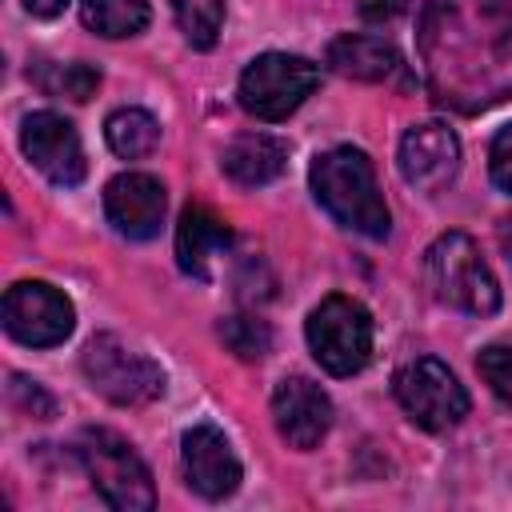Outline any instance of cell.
Here are the masks:
<instances>
[{
  "label": "cell",
  "instance_id": "obj_1",
  "mask_svg": "<svg viewBox=\"0 0 512 512\" xmlns=\"http://www.w3.org/2000/svg\"><path fill=\"white\" fill-rule=\"evenodd\" d=\"M416 44L440 108L476 116L512 96V0H424Z\"/></svg>",
  "mask_w": 512,
  "mask_h": 512
},
{
  "label": "cell",
  "instance_id": "obj_2",
  "mask_svg": "<svg viewBox=\"0 0 512 512\" xmlns=\"http://www.w3.org/2000/svg\"><path fill=\"white\" fill-rule=\"evenodd\" d=\"M308 188L336 224L368 240H384L392 232V212L376 184V168L360 148L340 144V148L320 152L308 168Z\"/></svg>",
  "mask_w": 512,
  "mask_h": 512
},
{
  "label": "cell",
  "instance_id": "obj_3",
  "mask_svg": "<svg viewBox=\"0 0 512 512\" xmlns=\"http://www.w3.org/2000/svg\"><path fill=\"white\" fill-rule=\"evenodd\" d=\"M424 280L432 296L468 316H492L500 308V284L468 232H440L424 252Z\"/></svg>",
  "mask_w": 512,
  "mask_h": 512
},
{
  "label": "cell",
  "instance_id": "obj_4",
  "mask_svg": "<svg viewBox=\"0 0 512 512\" xmlns=\"http://www.w3.org/2000/svg\"><path fill=\"white\" fill-rule=\"evenodd\" d=\"M72 452L84 464L92 488L104 496L108 508H116V512H148L156 504L152 472L120 432H112V428H80V436L72 440Z\"/></svg>",
  "mask_w": 512,
  "mask_h": 512
},
{
  "label": "cell",
  "instance_id": "obj_5",
  "mask_svg": "<svg viewBox=\"0 0 512 512\" xmlns=\"http://www.w3.org/2000/svg\"><path fill=\"white\" fill-rule=\"evenodd\" d=\"M320 84V68L296 52H260L240 72V108L264 124L288 120Z\"/></svg>",
  "mask_w": 512,
  "mask_h": 512
},
{
  "label": "cell",
  "instance_id": "obj_6",
  "mask_svg": "<svg viewBox=\"0 0 512 512\" xmlns=\"http://www.w3.org/2000/svg\"><path fill=\"white\" fill-rule=\"evenodd\" d=\"M308 348L316 364L332 376H352L368 364L372 356V316L360 300L352 296H324L304 324Z\"/></svg>",
  "mask_w": 512,
  "mask_h": 512
},
{
  "label": "cell",
  "instance_id": "obj_7",
  "mask_svg": "<svg viewBox=\"0 0 512 512\" xmlns=\"http://www.w3.org/2000/svg\"><path fill=\"white\" fill-rule=\"evenodd\" d=\"M80 368H84L92 392H100L104 400H112L120 408H140V404H152L156 396H164L160 364L148 360L144 352L128 348L112 332H100L84 344Z\"/></svg>",
  "mask_w": 512,
  "mask_h": 512
},
{
  "label": "cell",
  "instance_id": "obj_8",
  "mask_svg": "<svg viewBox=\"0 0 512 512\" xmlns=\"http://www.w3.org/2000/svg\"><path fill=\"white\" fill-rule=\"evenodd\" d=\"M392 396L408 412L412 424L428 432L456 428L468 416V392L456 372L436 356H412L392 376Z\"/></svg>",
  "mask_w": 512,
  "mask_h": 512
},
{
  "label": "cell",
  "instance_id": "obj_9",
  "mask_svg": "<svg viewBox=\"0 0 512 512\" xmlns=\"http://www.w3.org/2000/svg\"><path fill=\"white\" fill-rule=\"evenodd\" d=\"M0 316H4V332L28 348H56L76 328L72 300L44 280H16L4 292Z\"/></svg>",
  "mask_w": 512,
  "mask_h": 512
},
{
  "label": "cell",
  "instance_id": "obj_10",
  "mask_svg": "<svg viewBox=\"0 0 512 512\" xmlns=\"http://www.w3.org/2000/svg\"><path fill=\"white\" fill-rule=\"evenodd\" d=\"M20 148L24 156L60 188H76L88 176V156L80 144V132L60 112H32L20 124Z\"/></svg>",
  "mask_w": 512,
  "mask_h": 512
},
{
  "label": "cell",
  "instance_id": "obj_11",
  "mask_svg": "<svg viewBox=\"0 0 512 512\" xmlns=\"http://www.w3.org/2000/svg\"><path fill=\"white\" fill-rule=\"evenodd\" d=\"M396 164L416 192H444L460 172V136L440 120H420L400 136Z\"/></svg>",
  "mask_w": 512,
  "mask_h": 512
},
{
  "label": "cell",
  "instance_id": "obj_12",
  "mask_svg": "<svg viewBox=\"0 0 512 512\" xmlns=\"http://www.w3.org/2000/svg\"><path fill=\"white\" fill-rule=\"evenodd\" d=\"M272 420L288 448L312 452L332 428V400L328 392L308 376H284L272 388Z\"/></svg>",
  "mask_w": 512,
  "mask_h": 512
},
{
  "label": "cell",
  "instance_id": "obj_13",
  "mask_svg": "<svg viewBox=\"0 0 512 512\" xmlns=\"http://www.w3.org/2000/svg\"><path fill=\"white\" fill-rule=\"evenodd\" d=\"M180 464H184V480L192 492H200L204 500H224L240 488V460L228 444V436L216 424H192L180 436Z\"/></svg>",
  "mask_w": 512,
  "mask_h": 512
},
{
  "label": "cell",
  "instance_id": "obj_14",
  "mask_svg": "<svg viewBox=\"0 0 512 512\" xmlns=\"http://www.w3.org/2000/svg\"><path fill=\"white\" fill-rule=\"evenodd\" d=\"M168 192L152 172H120L104 188V216L128 240H152L164 224Z\"/></svg>",
  "mask_w": 512,
  "mask_h": 512
},
{
  "label": "cell",
  "instance_id": "obj_15",
  "mask_svg": "<svg viewBox=\"0 0 512 512\" xmlns=\"http://www.w3.org/2000/svg\"><path fill=\"white\" fill-rule=\"evenodd\" d=\"M328 68L336 76L348 80H364V84H408V64L400 56V48L384 36H368V32H340L328 52H324Z\"/></svg>",
  "mask_w": 512,
  "mask_h": 512
},
{
  "label": "cell",
  "instance_id": "obj_16",
  "mask_svg": "<svg viewBox=\"0 0 512 512\" xmlns=\"http://www.w3.org/2000/svg\"><path fill=\"white\" fill-rule=\"evenodd\" d=\"M232 248V228L220 212H212L208 204H188L180 212V224H176V260L188 276L196 280H208L216 260Z\"/></svg>",
  "mask_w": 512,
  "mask_h": 512
},
{
  "label": "cell",
  "instance_id": "obj_17",
  "mask_svg": "<svg viewBox=\"0 0 512 512\" xmlns=\"http://www.w3.org/2000/svg\"><path fill=\"white\" fill-rule=\"evenodd\" d=\"M288 164V144L272 132H240L220 152V168L240 188H264L272 184Z\"/></svg>",
  "mask_w": 512,
  "mask_h": 512
},
{
  "label": "cell",
  "instance_id": "obj_18",
  "mask_svg": "<svg viewBox=\"0 0 512 512\" xmlns=\"http://www.w3.org/2000/svg\"><path fill=\"white\" fill-rule=\"evenodd\" d=\"M104 140L120 160H140L152 156L160 144V120L144 108H116L104 120Z\"/></svg>",
  "mask_w": 512,
  "mask_h": 512
},
{
  "label": "cell",
  "instance_id": "obj_19",
  "mask_svg": "<svg viewBox=\"0 0 512 512\" xmlns=\"http://www.w3.org/2000/svg\"><path fill=\"white\" fill-rule=\"evenodd\" d=\"M80 20L104 40H124L148 28L152 8L148 0H80Z\"/></svg>",
  "mask_w": 512,
  "mask_h": 512
},
{
  "label": "cell",
  "instance_id": "obj_20",
  "mask_svg": "<svg viewBox=\"0 0 512 512\" xmlns=\"http://www.w3.org/2000/svg\"><path fill=\"white\" fill-rule=\"evenodd\" d=\"M28 76L36 80V88L44 96H64V100H76V104L92 100L96 88H100V72L84 60H36Z\"/></svg>",
  "mask_w": 512,
  "mask_h": 512
},
{
  "label": "cell",
  "instance_id": "obj_21",
  "mask_svg": "<svg viewBox=\"0 0 512 512\" xmlns=\"http://www.w3.org/2000/svg\"><path fill=\"white\" fill-rule=\"evenodd\" d=\"M168 4L176 16V28L196 52L216 48L220 28H224V0H168Z\"/></svg>",
  "mask_w": 512,
  "mask_h": 512
},
{
  "label": "cell",
  "instance_id": "obj_22",
  "mask_svg": "<svg viewBox=\"0 0 512 512\" xmlns=\"http://www.w3.org/2000/svg\"><path fill=\"white\" fill-rule=\"evenodd\" d=\"M220 340L228 344V352H236L240 360H264L272 352V328L268 320H260L256 312H236L220 320Z\"/></svg>",
  "mask_w": 512,
  "mask_h": 512
},
{
  "label": "cell",
  "instance_id": "obj_23",
  "mask_svg": "<svg viewBox=\"0 0 512 512\" xmlns=\"http://www.w3.org/2000/svg\"><path fill=\"white\" fill-rule=\"evenodd\" d=\"M476 368H480L484 384L512 408V348H508V344H488V348L476 356Z\"/></svg>",
  "mask_w": 512,
  "mask_h": 512
},
{
  "label": "cell",
  "instance_id": "obj_24",
  "mask_svg": "<svg viewBox=\"0 0 512 512\" xmlns=\"http://www.w3.org/2000/svg\"><path fill=\"white\" fill-rule=\"evenodd\" d=\"M8 396H12V404L20 408V412H32L36 420H48V416H56V400L44 392V384L40 380H28V376H12V384H8Z\"/></svg>",
  "mask_w": 512,
  "mask_h": 512
},
{
  "label": "cell",
  "instance_id": "obj_25",
  "mask_svg": "<svg viewBox=\"0 0 512 512\" xmlns=\"http://www.w3.org/2000/svg\"><path fill=\"white\" fill-rule=\"evenodd\" d=\"M488 172L500 192L512 196V124H504L488 144Z\"/></svg>",
  "mask_w": 512,
  "mask_h": 512
},
{
  "label": "cell",
  "instance_id": "obj_26",
  "mask_svg": "<svg viewBox=\"0 0 512 512\" xmlns=\"http://www.w3.org/2000/svg\"><path fill=\"white\" fill-rule=\"evenodd\" d=\"M408 8V0H360V16L368 24H388Z\"/></svg>",
  "mask_w": 512,
  "mask_h": 512
},
{
  "label": "cell",
  "instance_id": "obj_27",
  "mask_svg": "<svg viewBox=\"0 0 512 512\" xmlns=\"http://www.w3.org/2000/svg\"><path fill=\"white\" fill-rule=\"evenodd\" d=\"M64 4H68V0H24V8H28L32 16H40V20L60 16V12H64Z\"/></svg>",
  "mask_w": 512,
  "mask_h": 512
},
{
  "label": "cell",
  "instance_id": "obj_28",
  "mask_svg": "<svg viewBox=\"0 0 512 512\" xmlns=\"http://www.w3.org/2000/svg\"><path fill=\"white\" fill-rule=\"evenodd\" d=\"M496 240H500V252L508 256V264H512V216H504V220H500V228H496Z\"/></svg>",
  "mask_w": 512,
  "mask_h": 512
}]
</instances>
